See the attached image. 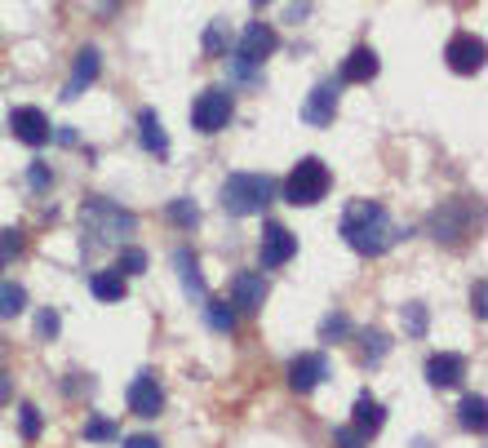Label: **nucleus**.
Instances as JSON below:
<instances>
[{
	"label": "nucleus",
	"mask_w": 488,
	"mask_h": 448,
	"mask_svg": "<svg viewBox=\"0 0 488 448\" xmlns=\"http://www.w3.org/2000/svg\"><path fill=\"white\" fill-rule=\"evenodd\" d=\"M54 138H58L63 147H76V133H72V124H63V129H54Z\"/></svg>",
	"instance_id": "ea45409f"
},
{
	"label": "nucleus",
	"mask_w": 488,
	"mask_h": 448,
	"mask_svg": "<svg viewBox=\"0 0 488 448\" xmlns=\"http://www.w3.org/2000/svg\"><path fill=\"white\" fill-rule=\"evenodd\" d=\"M338 94H342L338 80H320V85L307 94V103H302V120L316 124V129H329L333 115H338Z\"/></svg>",
	"instance_id": "9d476101"
},
{
	"label": "nucleus",
	"mask_w": 488,
	"mask_h": 448,
	"mask_svg": "<svg viewBox=\"0 0 488 448\" xmlns=\"http://www.w3.org/2000/svg\"><path fill=\"white\" fill-rule=\"evenodd\" d=\"M227 63H231V76H236L240 85H262V72H257V63H248V58H240V54H231Z\"/></svg>",
	"instance_id": "2f4dec72"
},
{
	"label": "nucleus",
	"mask_w": 488,
	"mask_h": 448,
	"mask_svg": "<svg viewBox=\"0 0 488 448\" xmlns=\"http://www.w3.org/2000/svg\"><path fill=\"white\" fill-rule=\"evenodd\" d=\"M124 448H160V440H156V435H129Z\"/></svg>",
	"instance_id": "58836bf2"
},
{
	"label": "nucleus",
	"mask_w": 488,
	"mask_h": 448,
	"mask_svg": "<svg viewBox=\"0 0 488 448\" xmlns=\"http://www.w3.org/2000/svg\"><path fill=\"white\" fill-rule=\"evenodd\" d=\"M404 231L391 223V214L377 205V200H351L347 214H342V240L365 253V258H382Z\"/></svg>",
	"instance_id": "f257e3e1"
},
{
	"label": "nucleus",
	"mask_w": 488,
	"mask_h": 448,
	"mask_svg": "<svg viewBox=\"0 0 488 448\" xmlns=\"http://www.w3.org/2000/svg\"><path fill=\"white\" fill-rule=\"evenodd\" d=\"M205 320H209L214 334H236V307L223 302V298H209L205 302Z\"/></svg>",
	"instance_id": "4be33fe9"
},
{
	"label": "nucleus",
	"mask_w": 488,
	"mask_h": 448,
	"mask_svg": "<svg viewBox=\"0 0 488 448\" xmlns=\"http://www.w3.org/2000/svg\"><path fill=\"white\" fill-rule=\"evenodd\" d=\"M484 409H488V400L484 395H467L462 404H458V422L467 427V431H484Z\"/></svg>",
	"instance_id": "b1692460"
},
{
	"label": "nucleus",
	"mask_w": 488,
	"mask_h": 448,
	"mask_svg": "<svg viewBox=\"0 0 488 448\" xmlns=\"http://www.w3.org/2000/svg\"><path fill=\"white\" fill-rule=\"evenodd\" d=\"M377 54L368 49V45H360V49H351V58L342 63V85H368L373 76H377Z\"/></svg>",
	"instance_id": "a211bd4d"
},
{
	"label": "nucleus",
	"mask_w": 488,
	"mask_h": 448,
	"mask_svg": "<svg viewBox=\"0 0 488 448\" xmlns=\"http://www.w3.org/2000/svg\"><path fill=\"white\" fill-rule=\"evenodd\" d=\"M400 320H404L408 337H426V307H422V302H408V307L400 311Z\"/></svg>",
	"instance_id": "cd10ccee"
},
{
	"label": "nucleus",
	"mask_w": 488,
	"mask_h": 448,
	"mask_svg": "<svg viewBox=\"0 0 488 448\" xmlns=\"http://www.w3.org/2000/svg\"><path fill=\"white\" fill-rule=\"evenodd\" d=\"M85 440H98V444L121 440V427H116V422H107V418H89V422H85Z\"/></svg>",
	"instance_id": "c85d7f7f"
},
{
	"label": "nucleus",
	"mask_w": 488,
	"mask_h": 448,
	"mask_svg": "<svg viewBox=\"0 0 488 448\" xmlns=\"http://www.w3.org/2000/svg\"><path fill=\"white\" fill-rule=\"evenodd\" d=\"M475 218H480V205H471V200H449V205H440V209L431 214V235H435L440 244L458 249V244H467Z\"/></svg>",
	"instance_id": "39448f33"
},
{
	"label": "nucleus",
	"mask_w": 488,
	"mask_h": 448,
	"mask_svg": "<svg viewBox=\"0 0 488 448\" xmlns=\"http://www.w3.org/2000/svg\"><path fill=\"white\" fill-rule=\"evenodd\" d=\"M386 427V409H382V400H373V395H356V431L360 435H377Z\"/></svg>",
	"instance_id": "aec40b11"
},
{
	"label": "nucleus",
	"mask_w": 488,
	"mask_h": 448,
	"mask_svg": "<svg viewBox=\"0 0 488 448\" xmlns=\"http://www.w3.org/2000/svg\"><path fill=\"white\" fill-rule=\"evenodd\" d=\"M329 187H333L329 165H324L320 156H302V160L293 165V173L284 178V200H289L293 209H311V205H320V200L329 196Z\"/></svg>",
	"instance_id": "7ed1b4c3"
},
{
	"label": "nucleus",
	"mask_w": 488,
	"mask_h": 448,
	"mask_svg": "<svg viewBox=\"0 0 488 448\" xmlns=\"http://www.w3.org/2000/svg\"><path fill=\"white\" fill-rule=\"evenodd\" d=\"M293 258H298V235H293L284 223H266V226H262V240H257V262H262L266 271H275V266H284V262H293Z\"/></svg>",
	"instance_id": "0eeeda50"
},
{
	"label": "nucleus",
	"mask_w": 488,
	"mask_h": 448,
	"mask_svg": "<svg viewBox=\"0 0 488 448\" xmlns=\"http://www.w3.org/2000/svg\"><path fill=\"white\" fill-rule=\"evenodd\" d=\"M18 253H22V231H18V226L0 231V271H4V266H9Z\"/></svg>",
	"instance_id": "c756f323"
},
{
	"label": "nucleus",
	"mask_w": 488,
	"mask_h": 448,
	"mask_svg": "<svg viewBox=\"0 0 488 448\" xmlns=\"http://www.w3.org/2000/svg\"><path fill=\"white\" fill-rule=\"evenodd\" d=\"M275 49H280V36H275V27H271V22H248V27H244L240 49H236V54L262 67V63H266V58L275 54Z\"/></svg>",
	"instance_id": "ddd939ff"
},
{
	"label": "nucleus",
	"mask_w": 488,
	"mask_h": 448,
	"mask_svg": "<svg viewBox=\"0 0 488 448\" xmlns=\"http://www.w3.org/2000/svg\"><path fill=\"white\" fill-rule=\"evenodd\" d=\"M462 377H467V359H462V355L440 351V355L426 359V382H431L435 391H449V386H458Z\"/></svg>",
	"instance_id": "dca6fc26"
},
{
	"label": "nucleus",
	"mask_w": 488,
	"mask_h": 448,
	"mask_svg": "<svg viewBox=\"0 0 488 448\" xmlns=\"http://www.w3.org/2000/svg\"><path fill=\"white\" fill-rule=\"evenodd\" d=\"M9 129H13V138L27 142V147H45V142L54 138V124H49V115L40 112V107H13V112H9Z\"/></svg>",
	"instance_id": "9b49d317"
},
{
	"label": "nucleus",
	"mask_w": 488,
	"mask_h": 448,
	"mask_svg": "<svg viewBox=\"0 0 488 448\" xmlns=\"http://www.w3.org/2000/svg\"><path fill=\"white\" fill-rule=\"evenodd\" d=\"M471 307H475V320H484L488 316V284L484 280H475V289H471Z\"/></svg>",
	"instance_id": "4c0bfd02"
},
{
	"label": "nucleus",
	"mask_w": 488,
	"mask_h": 448,
	"mask_svg": "<svg viewBox=\"0 0 488 448\" xmlns=\"http://www.w3.org/2000/svg\"><path fill=\"white\" fill-rule=\"evenodd\" d=\"M58 329H63L58 311H49V307H45V311L36 316V334H40V337H58Z\"/></svg>",
	"instance_id": "c9c22d12"
},
{
	"label": "nucleus",
	"mask_w": 488,
	"mask_h": 448,
	"mask_svg": "<svg viewBox=\"0 0 488 448\" xmlns=\"http://www.w3.org/2000/svg\"><path fill=\"white\" fill-rule=\"evenodd\" d=\"M324 377H329V359H324L320 351H307V355H293V359H289V386H293L298 395H311Z\"/></svg>",
	"instance_id": "f8f14e48"
},
{
	"label": "nucleus",
	"mask_w": 488,
	"mask_h": 448,
	"mask_svg": "<svg viewBox=\"0 0 488 448\" xmlns=\"http://www.w3.org/2000/svg\"><path fill=\"white\" fill-rule=\"evenodd\" d=\"M444 58H449V67H453L458 76H475V72H484V40L471 36V31H458V36L449 40Z\"/></svg>",
	"instance_id": "6e6552de"
},
{
	"label": "nucleus",
	"mask_w": 488,
	"mask_h": 448,
	"mask_svg": "<svg viewBox=\"0 0 488 448\" xmlns=\"http://www.w3.org/2000/svg\"><path fill=\"white\" fill-rule=\"evenodd\" d=\"M124 400H129V413H133V418H160V409H164V386H160L151 373H138V377L129 382Z\"/></svg>",
	"instance_id": "1a4fd4ad"
},
{
	"label": "nucleus",
	"mask_w": 488,
	"mask_h": 448,
	"mask_svg": "<svg viewBox=\"0 0 488 448\" xmlns=\"http://www.w3.org/2000/svg\"><path fill=\"white\" fill-rule=\"evenodd\" d=\"M98 72H103V54H98V49H80V54H76V67H72V80L63 85V98H67V103L80 98V94L98 80Z\"/></svg>",
	"instance_id": "2eb2a0df"
},
{
	"label": "nucleus",
	"mask_w": 488,
	"mask_h": 448,
	"mask_svg": "<svg viewBox=\"0 0 488 448\" xmlns=\"http://www.w3.org/2000/svg\"><path fill=\"white\" fill-rule=\"evenodd\" d=\"M169 223L173 226H196L200 223V209H196V200H169Z\"/></svg>",
	"instance_id": "a878e982"
},
{
	"label": "nucleus",
	"mask_w": 488,
	"mask_h": 448,
	"mask_svg": "<svg viewBox=\"0 0 488 448\" xmlns=\"http://www.w3.org/2000/svg\"><path fill=\"white\" fill-rule=\"evenodd\" d=\"M173 266H178V275H182V289H187L191 298H209V289H205V275H200V262H196V253L178 249V253H173Z\"/></svg>",
	"instance_id": "412c9836"
},
{
	"label": "nucleus",
	"mask_w": 488,
	"mask_h": 448,
	"mask_svg": "<svg viewBox=\"0 0 488 448\" xmlns=\"http://www.w3.org/2000/svg\"><path fill=\"white\" fill-rule=\"evenodd\" d=\"M27 311V289L13 280H0V320H13Z\"/></svg>",
	"instance_id": "5701e85b"
},
{
	"label": "nucleus",
	"mask_w": 488,
	"mask_h": 448,
	"mask_svg": "<svg viewBox=\"0 0 488 448\" xmlns=\"http://www.w3.org/2000/svg\"><path fill=\"white\" fill-rule=\"evenodd\" d=\"M386 355H391V337L382 334V329H368L365 334V359L368 364H382Z\"/></svg>",
	"instance_id": "bb28decb"
},
{
	"label": "nucleus",
	"mask_w": 488,
	"mask_h": 448,
	"mask_svg": "<svg viewBox=\"0 0 488 448\" xmlns=\"http://www.w3.org/2000/svg\"><path fill=\"white\" fill-rule=\"evenodd\" d=\"M138 133H142V147H147L156 160H164V156H169V133H164L160 115L151 112V107H142V112H138Z\"/></svg>",
	"instance_id": "f3484780"
},
{
	"label": "nucleus",
	"mask_w": 488,
	"mask_h": 448,
	"mask_svg": "<svg viewBox=\"0 0 488 448\" xmlns=\"http://www.w3.org/2000/svg\"><path fill=\"white\" fill-rule=\"evenodd\" d=\"M266 293H271V284H266L262 271H240V275L231 280V307H236V311H262Z\"/></svg>",
	"instance_id": "4468645a"
},
{
	"label": "nucleus",
	"mask_w": 488,
	"mask_h": 448,
	"mask_svg": "<svg viewBox=\"0 0 488 448\" xmlns=\"http://www.w3.org/2000/svg\"><path fill=\"white\" fill-rule=\"evenodd\" d=\"M275 200V182L266 173H231L223 182V209L231 218H253Z\"/></svg>",
	"instance_id": "20e7f679"
},
{
	"label": "nucleus",
	"mask_w": 488,
	"mask_h": 448,
	"mask_svg": "<svg viewBox=\"0 0 488 448\" xmlns=\"http://www.w3.org/2000/svg\"><path fill=\"white\" fill-rule=\"evenodd\" d=\"M80 226H85V235H94L89 244H121L138 231V218L121 205H112V200H85L80 205Z\"/></svg>",
	"instance_id": "f03ea898"
},
{
	"label": "nucleus",
	"mask_w": 488,
	"mask_h": 448,
	"mask_svg": "<svg viewBox=\"0 0 488 448\" xmlns=\"http://www.w3.org/2000/svg\"><path fill=\"white\" fill-rule=\"evenodd\" d=\"M231 115H236V98H231L227 85H209V89L191 103V124H196L200 133H223V129L231 124Z\"/></svg>",
	"instance_id": "423d86ee"
},
{
	"label": "nucleus",
	"mask_w": 488,
	"mask_h": 448,
	"mask_svg": "<svg viewBox=\"0 0 488 448\" xmlns=\"http://www.w3.org/2000/svg\"><path fill=\"white\" fill-rule=\"evenodd\" d=\"M253 4H271V0H253Z\"/></svg>",
	"instance_id": "79ce46f5"
},
{
	"label": "nucleus",
	"mask_w": 488,
	"mask_h": 448,
	"mask_svg": "<svg viewBox=\"0 0 488 448\" xmlns=\"http://www.w3.org/2000/svg\"><path fill=\"white\" fill-rule=\"evenodd\" d=\"M333 444L338 448H365V435H360L356 427H338V431H333Z\"/></svg>",
	"instance_id": "e433bc0d"
},
{
	"label": "nucleus",
	"mask_w": 488,
	"mask_h": 448,
	"mask_svg": "<svg viewBox=\"0 0 488 448\" xmlns=\"http://www.w3.org/2000/svg\"><path fill=\"white\" fill-rule=\"evenodd\" d=\"M27 182H31L36 191H49V182H54L49 165H45V160H31V169H27Z\"/></svg>",
	"instance_id": "f704fd0d"
},
{
	"label": "nucleus",
	"mask_w": 488,
	"mask_h": 448,
	"mask_svg": "<svg viewBox=\"0 0 488 448\" xmlns=\"http://www.w3.org/2000/svg\"><path fill=\"white\" fill-rule=\"evenodd\" d=\"M227 49H231V27H227V18H218L205 31V54L209 58H227Z\"/></svg>",
	"instance_id": "393cba45"
},
{
	"label": "nucleus",
	"mask_w": 488,
	"mask_h": 448,
	"mask_svg": "<svg viewBox=\"0 0 488 448\" xmlns=\"http://www.w3.org/2000/svg\"><path fill=\"white\" fill-rule=\"evenodd\" d=\"M9 395H13V386H9V373L0 368V404H9Z\"/></svg>",
	"instance_id": "a19ab883"
},
{
	"label": "nucleus",
	"mask_w": 488,
	"mask_h": 448,
	"mask_svg": "<svg viewBox=\"0 0 488 448\" xmlns=\"http://www.w3.org/2000/svg\"><path fill=\"white\" fill-rule=\"evenodd\" d=\"M89 293H94L98 302H121L124 293H129V275H121L116 266H112V271H94Z\"/></svg>",
	"instance_id": "6ab92c4d"
},
{
	"label": "nucleus",
	"mask_w": 488,
	"mask_h": 448,
	"mask_svg": "<svg viewBox=\"0 0 488 448\" xmlns=\"http://www.w3.org/2000/svg\"><path fill=\"white\" fill-rule=\"evenodd\" d=\"M116 271H121V275H142V271H147V253H142V249H121Z\"/></svg>",
	"instance_id": "72a5a7b5"
},
{
	"label": "nucleus",
	"mask_w": 488,
	"mask_h": 448,
	"mask_svg": "<svg viewBox=\"0 0 488 448\" xmlns=\"http://www.w3.org/2000/svg\"><path fill=\"white\" fill-rule=\"evenodd\" d=\"M351 334V320L342 316V311H333V316H324V325H320V337L324 342H342V337Z\"/></svg>",
	"instance_id": "473e14b6"
},
{
	"label": "nucleus",
	"mask_w": 488,
	"mask_h": 448,
	"mask_svg": "<svg viewBox=\"0 0 488 448\" xmlns=\"http://www.w3.org/2000/svg\"><path fill=\"white\" fill-rule=\"evenodd\" d=\"M18 427H22V440H40V427H45L40 422V409L36 404H22L18 409Z\"/></svg>",
	"instance_id": "7c9ffc66"
}]
</instances>
